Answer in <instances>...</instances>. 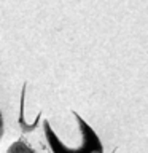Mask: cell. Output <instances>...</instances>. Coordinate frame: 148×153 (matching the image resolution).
I'll return each mask as SVG.
<instances>
[{
    "label": "cell",
    "instance_id": "obj_1",
    "mask_svg": "<svg viewBox=\"0 0 148 153\" xmlns=\"http://www.w3.org/2000/svg\"><path fill=\"white\" fill-rule=\"evenodd\" d=\"M75 120L78 123L80 132H81V143L76 148H69L67 145H64L61 142V139L54 134V131L50 128V123L45 121V136L53 153H104V145L94 129L76 113H75Z\"/></svg>",
    "mask_w": 148,
    "mask_h": 153
},
{
    "label": "cell",
    "instance_id": "obj_2",
    "mask_svg": "<svg viewBox=\"0 0 148 153\" xmlns=\"http://www.w3.org/2000/svg\"><path fill=\"white\" fill-rule=\"evenodd\" d=\"M7 153H33V150L27 145L26 142L16 140V142H13L11 145H10V148H8Z\"/></svg>",
    "mask_w": 148,
    "mask_h": 153
}]
</instances>
